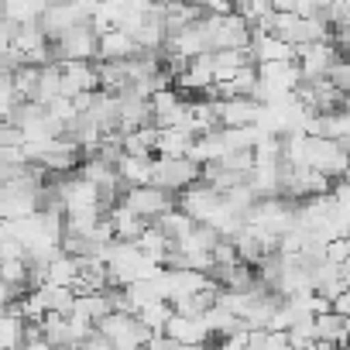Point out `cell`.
Returning <instances> with one entry per match:
<instances>
[{
	"instance_id": "obj_3",
	"label": "cell",
	"mask_w": 350,
	"mask_h": 350,
	"mask_svg": "<svg viewBox=\"0 0 350 350\" xmlns=\"http://www.w3.org/2000/svg\"><path fill=\"white\" fill-rule=\"evenodd\" d=\"M93 18V4H52L42 11L38 18V31L45 35V42H59L66 31H72L76 25H86Z\"/></svg>"
},
{
	"instance_id": "obj_8",
	"label": "cell",
	"mask_w": 350,
	"mask_h": 350,
	"mask_svg": "<svg viewBox=\"0 0 350 350\" xmlns=\"http://www.w3.org/2000/svg\"><path fill=\"white\" fill-rule=\"evenodd\" d=\"M76 161H79V148L69 137H55V141H49L42 148L35 168H42L45 175H69L76 168Z\"/></svg>"
},
{
	"instance_id": "obj_15",
	"label": "cell",
	"mask_w": 350,
	"mask_h": 350,
	"mask_svg": "<svg viewBox=\"0 0 350 350\" xmlns=\"http://www.w3.org/2000/svg\"><path fill=\"white\" fill-rule=\"evenodd\" d=\"M151 161L154 158H120L117 161V179H120V189H141V186H151Z\"/></svg>"
},
{
	"instance_id": "obj_4",
	"label": "cell",
	"mask_w": 350,
	"mask_h": 350,
	"mask_svg": "<svg viewBox=\"0 0 350 350\" xmlns=\"http://www.w3.org/2000/svg\"><path fill=\"white\" fill-rule=\"evenodd\" d=\"M117 206H124L127 213H134L137 220L148 224V220H158L161 213L175 210V200H172L168 193L154 189V186H141V189H124Z\"/></svg>"
},
{
	"instance_id": "obj_22",
	"label": "cell",
	"mask_w": 350,
	"mask_h": 350,
	"mask_svg": "<svg viewBox=\"0 0 350 350\" xmlns=\"http://www.w3.org/2000/svg\"><path fill=\"white\" fill-rule=\"evenodd\" d=\"M79 278V258L59 254L45 265V285H59V288H72Z\"/></svg>"
},
{
	"instance_id": "obj_9",
	"label": "cell",
	"mask_w": 350,
	"mask_h": 350,
	"mask_svg": "<svg viewBox=\"0 0 350 350\" xmlns=\"http://www.w3.org/2000/svg\"><path fill=\"white\" fill-rule=\"evenodd\" d=\"M165 38H168V31H165V11L154 8V4H148V11H144L141 25L134 28L131 42H134L137 52H161L165 49Z\"/></svg>"
},
{
	"instance_id": "obj_34",
	"label": "cell",
	"mask_w": 350,
	"mask_h": 350,
	"mask_svg": "<svg viewBox=\"0 0 350 350\" xmlns=\"http://www.w3.org/2000/svg\"><path fill=\"white\" fill-rule=\"evenodd\" d=\"M18 299V292L11 288V285H4V282H0V309H4V306H11Z\"/></svg>"
},
{
	"instance_id": "obj_25",
	"label": "cell",
	"mask_w": 350,
	"mask_h": 350,
	"mask_svg": "<svg viewBox=\"0 0 350 350\" xmlns=\"http://www.w3.org/2000/svg\"><path fill=\"white\" fill-rule=\"evenodd\" d=\"M217 134H220L224 151H251L258 144V137H261L258 127H220Z\"/></svg>"
},
{
	"instance_id": "obj_12",
	"label": "cell",
	"mask_w": 350,
	"mask_h": 350,
	"mask_svg": "<svg viewBox=\"0 0 350 350\" xmlns=\"http://www.w3.org/2000/svg\"><path fill=\"white\" fill-rule=\"evenodd\" d=\"M79 117H86L100 131V137H107V134L117 131V100L110 93H100L96 90V93H90V103H86V110Z\"/></svg>"
},
{
	"instance_id": "obj_21",
	"label": "cell",
	"mask_w": 350,
	"mask_h": 350,
	"mask_svg": "<svg viewBox=\"0 0 350 350\" xmlns=\"http://www.w3.org/2000/svg\"><path fill=\"white\" fill-rule=\"evenodd\" d=\"M59 83H62V72H59V62H49V66H42L38 69V83H35V93H31V100L28 103H38L42 110L59 96Z\"/></svg>"
},
{
	"instance_id": "obj_28",
	"label": "cell",
	"mask_w": 350,
	"mask_h": 350,
	"mask_svg": "<svg viewBox=\"0 0 350 350\" xmlns=\"http://www.w3.org/2000/svg\"><path fill=\"white\" fill-rule=\"evenodd\" d=\"M203 323H206L210 333H220V336H230V333H237V326H241V319H237L234 312L220 309V306H210V309L203 312Z\"/></svg>"
},
{
	"instance_id": "obj_35",
	"label": "cell",
	"mask_w": 350,
	"mask_h": 350,
	"mask_svg": "<svg viewBox=\"0 0 350 350\" xmlns=\"http://www.w3.org/2000/svg\"><path fill=\"white\" fill-rule=\"evenodd\" d=\"M316 350H343V347H326V343H316Z\"/></svg>"
},
{
	"instance_id": "obj_20",
	"label": "cell",
	"mask_w": 350,
	"mask_h": 350,
	"mask_svg": "<svg viewBox=\"0 0 350 350\" xmlns=\"http://www.w3.org/2000/svg\"><path fill=\"white\" fill-rule=\"evenodd\" d=\"M210 66H213V86L230 83L244 66H254L247 52H210Z\"/></svg>"
},
{
	"instance_id": "obj_17",
	"label": "cell",
	"mask_w": 350,
	"mask_h": 350,
	"mask_svg": "<svg viewBox=\"0 0 350 350\" xmlns=\"http://www.w3.org/2000/svg\"><path fill=\"white\" fill-rule=\"evenodd\" d=\"M193 134L189 131H158L154 134V148H151V154H158V158H186L189 154V148H193Z\"/></svg>"
},
{
	"instance_id": "obj_1",
	"label": "cell",
	"mask_w": 350,
	"mask_h": 350,
	"mask_svg": "<svg viewBox=\"0 0 350 350\" xmlns=\"http://www.w3.org/2000/svg\"><path fill=\"white\" fill-rule=\"evenodd\" d=\"M203 31H206L210 52H247L251 28H247L237 14H227V18H203Z\"/></svg>"
},
{
	"instance_id": "obj_32",
	"label": "cell",
	"mask_w": 350,
	"mask_h": 350,
	"mask_svg": "<svg viewBox=\"0 0 350 350\" xmlns=\"http://www.w3.org/2000/svg\"><path fill=\"white\" fill-rule=\"evenodd\" d=\"M21 100L14 96V90L11 86H0V120H8L11 113H14V107H18Z\"/></svg>"
},
{
	"instance_id": "obj_23",
	"label": "cell",
	"mask_w": 350,
	"mask_h": 350,
	"mask_svg": "<svg viewBox=\"0 0 350 350\" xmlns=\"http://www.w3.org/2000/svg\"><path fill=\"white\" fill-rule=\"evenodd\" d=\"M154 227H158V234L165 237V241H172V244H179V241H186L189 234H193V220L183 213V210H168V213H161L158 220H154Z\"/></svg>"
},
{
	"instance_id": "obj_7",
	"label": "cell",
	"mask_w": 350,
	"mask_h": 350,
	"mask_svg": "<svg viewBox=\"0 0 350 350\" xmlns=\"http://www.w3.org/2000/svg\"><path fill=\"white\" fill-rule=\"evenodd\" d=\"M59 72H62L59 96H66V100H76L79 93H96L100 90L93 62H59Z\"/></svg>"
},
{
	"instance_id": "obj_5",
	"label": "cell",
	"mask_w": 350,
	"mask_h": 350,
	"mask_svg": "<svg viewBox=\"0 0 350 350\" xmlns=\"http://www.w3.org/2000/svg\"><path fill=\"white\" fill-rule=\"evenodd\" d=\"M49 52H52V62L55 59L59 62H90V59H96V31L90 28V21L86 25H76L59 42H52Z\"/></svg>"
},
{
	"instance_id": "obj_18",
	"label": "cell",
	"mask_w": 350,
	"mask_h": 350,
	"mask_svg": "<svg viewBox=\"0 0 350 350\" xmlns=\"http://www.w3.org/2000/svg\"><path fill=\"white\" fill-rule=\"evenodd\" d=\"M107 224H110V230H113V241H120V244H134L141 234H144V220H137L134 213H127L124 206H113L107 217H103Z\"/></svg>"
},
{
	"instance_id": "obj_33",
	"label": "cell",
	"mask_w": 350,
	"mask_h": 350,
	"mask_svg": "<svg viewBox=\"0 0 350 350\" xmlns=\"http://www.w3.org/2000/svg\"><path fill=\"white\" fill-rule=\"evenodd\" d=\"M76 350H113V347H110L107 340H100V336L93 333V336H86V340H83V343H79Z\"/></svg>"
},
{
	"instance_id": "obj_10",
	"label": "cell",
	"mask_w": 350,
	"mask_h": 350,
	"mask_svg": "<svg viewBox=\"0 0 350 350\" xmlns=\"http://www.w3.org/2000/svg\"><path fill=\"white\" fill-rule=\"evenodd\" d=\"M220 206V193H213L206 183H193L186 193H183V200H179V206L175 210H183L193 224H206L210 217H213V210Z\"/></svg>"
},
{
	"instance_id": "obj_27",
	"label": "cell",
	"mask_w": 350,
	"mask_h": 350,
	"mask_svg": "<svg viewBox=\"0 0 350 350\" xmlns=\"http://www.w3.org/2000/svg\"><path fill=\"white\" fill-rule=\"evenodd\" d=\"M45 4H31V0H14V4H4V21H14L18 28L25 25H38Z\"/></svg>"
},
{
	"instance_id": "obj_29",
	"label": "cell",
	"mask_w": 350,
	"mask_h": 350,
	"mask_svg": "<svg viewBox=\"0 0 350 350\" xmlns=\"http://www.w3.org/2000/svg\"><path fill=\"white\" fill-rule=\"evenodd\" d=\"M347 251H350L347 237H343V241L323 244V258H326V265H333V268H347Z\"/></svg>"
},
{
	"instance_id": "obj_13",
	"label": "cell",
	"mask_w": 350,
	"mask_h": 350,
	"mask_svg": "<svg viewBox=\"0 0 350 350\" xmlns=\"http://www.w3.org/2000/svg\"><path fill=\"white\" fill-rule=\"evenodd\" d=\"M258 110L261 107L254 100H213V113L220 127H254Z\"/></svg>"
},
{
	"instance_id": "obj_26",
	"label": "cell",
	"mask_w": 350,
	"mask_h": 350,
	"mask_svg": "<svg viewBox=\"0 0 350 350\" xmlns=\"http://www.w3.org/2000/svg\"><path fill=\"white\" fill-rule=\"evenodd\" d=\"M134 319H137L151 336H161V333H165V323L172 319V306H168V302H151V306L137 309V312H134Z\"/></svg>"
},
{
	"instance_id": "obj_24",
	"label": "cell",
	"mask_w": 350,
	"mask_h": 350,
	"mask_svg": "<svg viewBox=\"0 0 350 350\" xmlns=\"http://www.w3.org/2000/svg\"><path fill=\"white\" fill-rule=\"evenodd\" d=\"M72 316H83V319H90V323H100L103 316H110L107 292H86V295H76V302H72Z\"/></svg>"
},
{
	"instance_id": "obj_2",
	"label": "cell",
	"mask_w": 350,
	"mask_h": 350,
	"mask_svg": "<svg viewBox=\"0 0 350 350\" xmlns=\"http://www.w3.org/2000/svg\"><path fill=\"white\" fill-rule=\"evenodd\" d=\"M193 183H200V165H193L189 158H154L151 161V186L161 193H179L189 189Z\"/></svg>"
},
{
	"instance_id": "obj_19",
	"label": "cell",
	"mask_w": 350,
	"mask_h": 350,
	"mask_svg": "<svg viewBox=\"0 0 350 350\" xmlns=\"http://www.w3.org/2000/svg\"><path fill=\"white\" fill-rule=\"evenodd\" d=\"M175 83H179L183 90H200V93H206V90L213 86V66H210V55L189 59L186 69L175 76Z\"/></svg>"
},
{
	"instance_id": "obj_31",
	"label": "cell",
	"mask_w": 350,
	"mask_h": 350,
	"mask_svg": "<svg viewBox=\"0 0 350 350\" xmlns=\"http://www.w3.org/2000/svg\"><path fill=\"white\" fill-rule=\"evenodd\" d=\"M25 144V134L14 127V124H0V148H21Z\"/></svg>"
},
{
	"instance_id": "obj_14",
	"label": "cell",
	"mask_w": 350,
	"mask_h": 350,
	"mask_svg": "<svg viewBox=\"0 0 350 350\" xmlns=\"http://www.w3.org/2000/svg\"><path fill=\"white\" fill-rule=\"evenodd\" d=\"M134 55H137L134 42L124 31H117V28L96 38V62H127Z\"/></svg>"
},
{
	"instance_id": "obj_16",
	"label": "cell",
	"mask_w": 350,
	"mask_h": 350,
	"mask_svg": "<svg viewBox=\"0 0 350 350\" xmlns=\"http://www.w3.org/2000/svg\"><path fill=\"white\" fill-rule=\"evenodd\" d=\"M38 306H42V312L49 316H69L72 312V302H76V295H72V288H59V285H42V288H35V292H28Z\"/></svg>"
},
{
	"instance_id": "obj_6",
	"label": "cell",
	"mask_w": 350,
	"mask_h": 350,
	"mask_svg": "<svg viewBox=\"0 0 350 350\" xmlns=\"http://www.w3.org/2000/svg\"><path fill=\"white\" fill-rule=\"evenodd\" d=\"M295 55V66H299V76H302V83H319V79H326V72L343 59L329 42H319V45H306V49H295L292 52Z\"/></svg>"
},
{
	"instance_id": "obj_11",
	"label": "cell",
	"mask_w": 350,
	"mask_h": 350,
	"mask_svg": "<svg viewBox=\"0 0 350 350\" xmlns=\"http://www.w3.org/2000/svg\"><path fill=\"white\" fill-rule=\"evenodd\" d=\"M161 336H168L172 343H179V347H206L210 329H206L203 316L193 319V316H175L172 312V319L165 323V333Z\"/></svg>"
},
{
	"instance_id": "obj_30",
	"label": "cell",
	"mask_w": 350,
	"mask_h": 350,
	"mask_svg": "<svg viewBox=\"0 0 350 350\" xmlns=\"http://www.w3.org/2000/svg\"><path fill=\"white\" fill-rule=\"evenodd\" d=\"M326 83H329L336 93H347V86H350V62H347V59H340V62L326 72Z\"/></svg>"
}]
</instances>
